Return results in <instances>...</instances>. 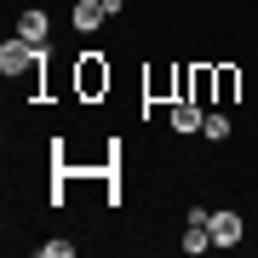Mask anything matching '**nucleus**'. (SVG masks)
<instances>
[{"mask_svg": "<svg viewBox=\"0 0 258 258\" xmlns=\"http://www.w3.org/2000/svg\"><path fill=\"white\" fill-rule=\"evenodd\" d=\"M201 132L218 144V138H230V120H224V115H207V120H201Z\"/></svg>", "mask_w": 258, "mask_h": 258, "instance_id": "obj_7", "label": "nucleus"}, {"mask_svg": "<svg viewBox=\"0 0 258 258\" xmlns=\"http://www.w3.org/2000/svg\"><path fill=\"white\" fill-rule=\"evenodd\" d=\"M18 35L23 40H46V12H23V18H18Z\"/></svg>", "mask_w": 258, "mask_h": 258, "instance_id": "obj_5", "label": "nucleus"}, {"mask_svg": "<svg viewBox=\"0 0 258 258\" xmlns=\"http://www.w3.org/2000/svg\"><path fill=\"white\" fill-rule=\"evenodd\" d=\"M81 86H86V92H98V86H109V69H98L92 57H86V63H81Z\"/></svg>", "mask_w": 258, "mask_h": 258, "instance_id": "obj_6", "label": "nucleus"}, {"mask_svg": "<svg viewBox=\"0 0 258 258\" xmlns=\"http://www.w3.org/2000/svg\"><path fill=\"white\" fill-rule=\"evenodd\" d=\"M75 252V241H46V247H40V258H69Z\"/></svg>", "mask_w": 258, "mask_h": 258, "instance_id": "obj_8", "label": "nucleus"}, {"mask_svg": "<svg viewBox=\"0 0 258 258\" xmlns=\"http://www.w3.org/2000/svg\"><path fill=\"white\" fill-rule=\"evenodd\" d=\"M40 57H46V52H40V40H23V35H12L6 46H0V75H6V81H12V75H29V69L40 63Z\"/></svg>", "mask_w": 258, "mask_h": 258, "instance_id": "obj_1", "label": "nucleus"}, {"mask_svg": "<svg viewBox=\"0 0 258 258\" xmlns=\"http://www.w3.org/2000/svg\"><path fill=\"white\" fill-rule=\"evenodd\" d=\"M103 18H109V12H103V0H81V6H75V29H98Z\"/></svg>", "mask_w": 258, "mask_h": 258, "instance_id": "obj_4", "label": "nucleus"}, {"mask_svg": "<svg viewBox=\"0 0 258 258\" xmlns=\"http://www.w3.org/2000/svg\"><path fill=\"white\" fill-rule=\"evenodd\" d=\"M201 120H207V115H201V103H189V98H184V103H172V126H178V132H195Z\"/></svg>", "mask_w": 258, "mask_h": 258, "instance_id": "obj_3", "label": "nucleus"}, {"mask_svg": "<svg viewBox=\"0 0 258 258\" xmlns=\"http://www.w3.org/2000/svg\"><path fill=\"white\" fill-rule=\"evenodd\" d=\"M207 230H212V247H235L241 241V212H212Z\"/></svg>", "mask_w": 258, "mask_h": 258, "instance_id": "obj_2", "label": "nucleus"}]
</instances>
